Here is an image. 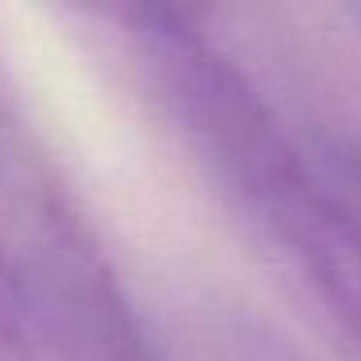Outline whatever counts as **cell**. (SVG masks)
<instances>
[{
    "instance_id": "1",
    "label": "cell",
    "mask_w": 361,
    "mask_h": 361,
    "mask_svg": "<svg viewBox=\"0 0 361 361\" xmlns=\"http://www.w3.org/2000/svg\"><path fill=\"white\" fill-rule=\"evenodd\" d=\"M148 94L202 179L268 264L291 276L330 221L311 144L299 140L257 82L210 39L195 16L167 4L113 12Z\"/></svg>"
},
{
    "instance_id": "2",
    "label": "cell",
    "mask_w": 361,
    "mask_h": 361,
    "mask_svg": "<svg viewBox=\"0 0 361 361\" xmlns=\"http://www.w3.org/2000/svg\"><path fill=\"white\" fill-rule=\"evenodd\" d=\"M0 295L35 361H164L97 229L0 90Z\"/></svg>"
},
{
    "instance_id": "3",
    "label": "cell",
    "mask_w": 361,
    "mask_h": 361,
    "mask_svg": "<svg viewBox=\"0 0 361 361\" xmlns=\"http://www.w3.org/2000/svg\"><path fill=\"white\" fill-rule=\"evenodd\" d=\"M221 361H311L299 345H291L276 326L249 311L221 314L218 322Z\"/></svg>"
},
{
    "instance_id": "4",
    "label": "cell",
    "mask_w": 361,
    "mask_h": 361,
    "mask_svg": "<svg viewBox=\"0 0 361 361\" xmlns=\"http://www.w3.org/2000/svg\"><path fill=\"white\" fill-rule=\"evenodd\" d=\"M0 361H35L32 345H27V338L20 334V326H16V319H12L4 295H0Z\"/></svg>"
},
{
    "instance_id": "5",
    "label": "cell",
    "mask_w": 361,
    "mask_h": 361,
    "mask_svg": "<svg viewBox=\"0 0 361 361\" xmlns=\"http://www.w3.org/2000/svg\"><path fill=\"white\" fill-rule=\"evenodd\" d=\"M350 16H353V24H357V32H361V4H357V8H350Z\"/></svg>"
}]
</instances>
